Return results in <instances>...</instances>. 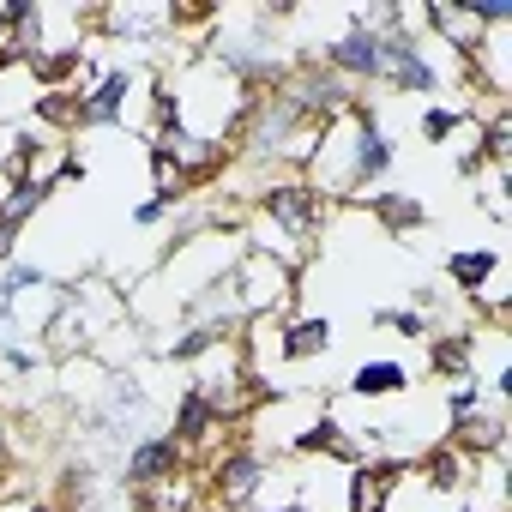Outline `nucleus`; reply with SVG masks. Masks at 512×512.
Listing matches in <instances>:
<instances>
[{"instance_id": "nucleus-1", "label": "nucleus", "mask_w": 512, "mask_h": 512, "mask_svg": "<svg viewBox=\"0 0 512 512\" xmlns=\"http://www.w3.org/2000/svg\"><path fill=\"white\" fill-rule=\"evenodd\" d=\"M332 211H338V205H326L302 175H272V181H260V187L247 193V217L266 223V229H278L284 241H296L308 260H314V247H320Z\"/></svg>"}, {"instance_id": "nucleus-2", "label": "nucleus", "mask_w": 512, "mask_h": 512, "mask_svg": "<svg viewBox=\"0 0 512 512\" xmlns=\"http://www.w3.org/2000/svg\"><path fill=\"white\" fill-rule=\"evenodd\" d=\"M368 121H374V109L356 97L344 115H332V121L320 127V145H314L302 181H308L326 205H350V199H356V139H362Z\"/></svg>"}, {"instance_id": "nucleus-3", "label": "nucleus", "mask_w": 512, "mask_h": 512, "mask_svg": "<svg viewBox=\"0 0 512 512\" xmlns=\"http://www.w3.org/2000/svg\"><path fill=\"white\" fill-rule=\"evenodd\" d=\"M229 290H235L241 320H290V308H296V272L278 266L272 253H253V247L235 260Z\"/></svg>"}, {"instance_id": "nucleus-4", "label": "nucleus", "mask_w": 512, "mask_h": 512, "mask_svg": "<svg viewBox=\"0 0 512 512\" xmlns=\"http://www.w3.org/2000/svg\"><path fill=\"white\" fill-rule=\"evenodd\" d=\"M266 470H272V452L247 446V440H235V446H229V452L205 470V500H211L217 512L253 506V500H260V488H266Z\"/></svg>"}, {"instance_id": "nucleus-5", "label": "nucleus", "mask_w": 512, "mask_h": 512, "mask_svg": "<svg viewBox=\"0 0 512 512\" xmlns=\"http://www.w3.org/2000/svg\"><path fill=\"white\" fill-rule=\"evenodd\" d=\"M374 85H386V91H398V97H434V91H440V73H434V61H428L422 43L386 31V37H380V73H374Z\"/></svg>"}, {"instance_id": "nucleus-6", "label": "nucleus", "mask_w": 512, "mask_h": 512, "mask_svg": "<svg viewBox=\"0 0 512 512\" xmlns=\"http://www.w3.org/2000/svg\"><path fill=\"white\" fill-rule=\"evenodd\" d=\"M181 470H187L181 440H175V434H145V440L121 458V488H127V494H145L151 482H169V476H181Z\"/></svg>"}, {"instance_id": "nucleus-7", "label": "nucleus", "mask_w": 512, "mask_h": 512, "mask_svg": "<svg viewBox=\"0 0 512 512\" xmlns=\"http://www.w3.org/2000/svg\"><path fill=\"white\" fill-rule=\"evenodd\" d=\"M404 476H410V458H368L344 470V512H386Z\"/></svg>"}, {"instance_id": "nucleus-8", "label": "nucleus", "mask_w": 512, "mask_h": 512, "mask_svg": "<svg viewBox=\"0 0 512 512\" xmlns=\"http://www.w3.org/2000/svg\"><path fill=\"white\" fill-rule=\"evenodd\" d=\"M67 302H73V314H79V326H85L91 344H97L103 332H115L121 320H133V314H127V296H121L109 278H79V284H67Z\"/></svg>"}, {"instance_id": "nucleus-9", "label": "nucleus", "mask_w": 512, "mask_h": 512, "mask_svg": "<svg viewBox=\"0 0 512 512\" xmlns=\"http://www.w3.org/2000/svg\"><path fill=\"white\" fill-rule=\"evenodd\" d=\"M320 67H332L344 85H374V73H380V37L344 25V31L320 49Z\"/></svg>"}, {"instance_id": "nucleus-10", "label": "nucleus", "mask_w": 512, "mask_h": 512, "mask_svg": "<svg viewBox=\"0 0 512 512\" xmlns=\"http://www.w3.org/2000/svg\"><path fill=\"white\" fill-rule=\"evenodd\" d=\"M446 446H458L464 458H494V452H506V404H500V398H482L470 416H458V422L446 428Z\"/></svg>"}, {"instance_id": "nucleus-11", "label": "nucleus", "mask_w": 512, "mask_h": 512, "mask_svg": "<svg viewBox=\"0 0 512 512\" xmlns=\"http://www.w3.org/2000/svg\"><path fill=\"white\" fill-rule=\"evenodd\" d=\"M446 284L458 302H476L488 284H500V253L494 247H458L446 253Z\"/></svg>"}, {"instance_id": "nucleus-12", "label": "nucleus", "mask_w": 512, "mask_h": 512, "mask_svg": "<svg viewBox=\"0 0 512 512\" xmlns=\"http://www.w3.org/2000/svg\"><path fill=\"white\" fill-rule=\"evenodd\" d=\"M85 163L73 157V139H43L31 157H25V169H19V181H31L37 193H55L61 181H73Z\"/></svg>"}, {"instance_id": "nucleus-13", "label": "nucleus", "mask_w": 512, "mask_h": 512, "mask_svg": "<svg viewBox=\"0 0 512 512\" xmlns=\"http://www.w3.org/2000/svg\"><path fill=\"white\" fill-rule=\"evenodd\" d=\"M404 386H410V368L398 362V356H374V362H362L356 374H350V398H362V404H386V398H404Z\"/></svg>"}, {"instance_id": "nucleus-14", "label": "nucleus", "mask_w": 512, "mask_h": 512, "mask_svg": "<svg viewBox=\"0 0 512 512\" xmlns=\"http://www.w3.org/2000/svg\"><path fill=\"white\" fill-rule=\"evenodd\" d=\"M392 163H398V139L380 127V115L362 127V139H356V193H368L374 181H386L392 175Z\"/></svg>"}, {"instance_id": "nucleus-15", "label": "nucleus", "mask_w": 512, "mask_h": 512, "mask_svg": "<svg viewBox=\"0 0 512 512\" xmlns=\"http://www.w3.org/2000/svg\"><path fill=\"white\" fill-rule=\"evenodd\" d=\"M350 205L374 211V217L386 223V235H404V229H422V223H428V205H422L416 193H356Z\"/></svg>"}, {"instance_id": "nucleus-16", "label": "nucleus", "mask_w": 512, "mask_h": 512, "mask_svg": "<svg viewBox=\"0 0 512 512\" xmlns=\"http://www.w3.org/2000/svg\"><path fill=\"white\" fill-rule=\"evenodd\" d=\"M284 362H320L326 350H332V320L326 314H302V320H284Z\"/></svg>"}, {"instance_id": "nucleus-17", "label": "nucleus", "mask_w": 512, "mask_h": 512, "mask_svg": "<svg viewBox=\"0 0 512 512\" xmlns=\"http://www.w3.org/2000/svg\"><path fill=\"white\" fill-rule=\"evenodd\" d=\"M37 350H43V362H73V356H85L91 350V338H85V326H79V314H73V302L43 326V338H37Z\"/></svg>"}, {"instance_id": "nucleus-18", "label": "nucleus", "mask_w": 512, "mask_h": 512, "mask_svg": "<svg viewBox=\"0 0 512 512\" xmlns=\"http://www.w3.org/2000/svg\"><path fill=\"white\" fill-rule=\"evenodd\" d=\"M470 127H476V115H470V109H452V103L422 109V121H416V133H422L428 145H446V139H458V133H470Z\"/></svg>"}, {"instance_id": "nucleus-19", "label": "nucleus", "mask_w": 512, "mask_h": 512, "mask_svg": "<svg viewBox=\"0 0 512 512\" xmlns=\"http://www.w3.org/2000/svg\"><path fill=\"white\" fill-rule=\"evenodd\" d=\"M374 326H380V332H398V338H422V344L434 338V320H428L422 308H380Z\"/></svg>"}, {"instance_id": "nucleus-20", "label": "nucleus", "mask_w": 512, "mask_h": 512, "mask_svg": "<svg viewBox=\"0 0 512 512\" xmlns=\"http://www.w3.org/2000/svg\"><path fill=\"white\" fill-rule=\"evenodd\" d=\"M43 205H49V193H37L31 181H13V193H7V205H0V217L25 229V223H31V217L43 211Z\"/></svg>"}, {"instance_id": "nucleus-21", "label": "nucleus", "mask_w": 512, "mask_h": 512, "mask_svg": "<svg viewBox=\"0 0 512 512\" xmlns=\"http://www.w3.org/2000/svg\"><path fill=\"white\" fill-rule=\"evenodd\" d=\"M476 181H482V187H476L482 211H488L494 223H512V205H506V169H482Z\"/></svg>"}, {"instance_id": "nucleus-22", "label": "nucleus", "mask_w": 512, "mask_h": 512, "mask_svg": "<svg viewBox=\"0 0 512 512\" xmlns=\"http://www.w3.org/2000/svg\"><path fill=\"white\" fill-rule=\"evenodd\" d=\"M163 217H169V205H163V199H139V205H133V229H157Z\"/></svg>"}, {"instance_id": "nucleus-23", "label": "nucleus", "mask_w": 512, "mask_h": 512, "mask_svg": "<svg viewBox=\"0 0 512 512\" xmlns=\"http://www.w3.org/2000/svg\"><path fill=\"white\" fill-rule=\"evenodd\" d=\"M19 512H61V506H55V500H25Z\"/></svg>"}, {"instance_id": "nucleus-24", "label": "nucleus", "mask_w": 512, "mask_h": 512, "mask_svg": "<svg viewBox=\"0 0 512 512\" xmlns=\"http://www.w3.org/2000/svg\"><path fill=\"white\" fill-rule=\"evenodd\" d=\"M7 193H13V175H0V205H7Z\"/></svg>"}, {"instance_id": "nucleus-25", "label": "nucleus", "mask_w": 512, "mask_h": 512, "mask_svg": "<svg viewBox=\"0 0 512 512\" xmlns=\"http://www.w3.org/2000/svg\"><path fill=\"white\" fill-rule=\"evenodd\" d=\"M73 512H103V506H73Z\"/></svg>"}, {"instance_id": "nucleus-26", "label": "nucleus", "mask_w": 512, "mask_h": 512, "mask_svg": "<svg viewBox=\"0 0 512 512\" xmlns=\"http://www.w3.org/2000/svg\"><path fill=\"white\" fill-rule=\"evenodd\" d=\"M272 512H302V506H272Z\"/></svg>"}, {"instance_id": "nucleus-27", "label": "nucleus", "mask_w": 512, "mask_h": 512, "mask_svg": "<svg viewBox=\"0 0 512 512\" xmlns=\"http://www.w3.org/2000/svg\"><path fill=\"white\" fill-rule=\"evenodd\" d=\"M235 512H260V506H235Z\"/></svg>"}]
</instances>
